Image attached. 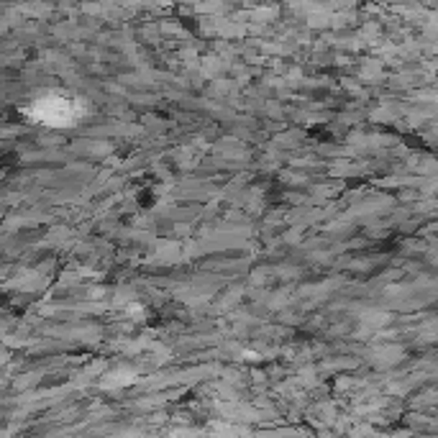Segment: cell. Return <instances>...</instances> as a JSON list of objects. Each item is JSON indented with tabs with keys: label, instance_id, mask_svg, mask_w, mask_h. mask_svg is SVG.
<instances>
[{
	"label": "cell",
	"instance_id": "cell-1",
	"mask_svg": "<svg viewBox=\"0 0 438 438\" xmlns=\"http://www.w3.org/2000/svg\"><path fill=\"white\" fill-rule=\"evenodd\" d=\"M36 121H44L46 126H69L82 113V105L77 100H67L65 95L39 98L31 108Z\"/></svg>",
	"mask_w": 438,
	"mask_h": 438
}]
</instances>
